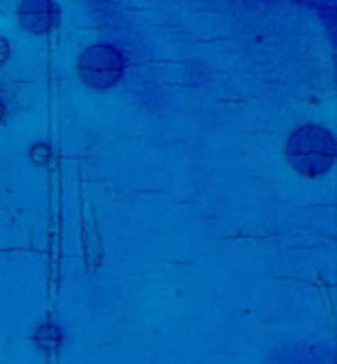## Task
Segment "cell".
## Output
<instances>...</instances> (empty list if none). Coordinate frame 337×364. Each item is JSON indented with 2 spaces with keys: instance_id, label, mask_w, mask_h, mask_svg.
<instances>
[{
  "instance_id": "6da1fadb",
  "label": "cell",
  "mask_w": 337,
  "mask_h": 364,
  "mask_svg": "<svg viewBox=\"0 0 337 364\" xmlns=\"http://www.w3.org/2000/svg\"><path fill=\"white\" fill-rule=\"evenodd\" d=\"M286 156L299 173L321 176L335 162V137L321 126H301L290 135Z\"/></svg>"
},
{
  "instance_id": "5b68a950",
  "label": "cell",
  "mask_w": 337,
  "mask_h": 364,
  "mask_svg": "<svg viewBox=\"0 0 337 364\" xmlns=\"http://www.w3.org/2000/svg\"><path fill=\"white\" fill-rule=\"evenodd\" d=\"M9 54H11V48L5 38H0V65H3L7 59H9Z\"/></svg>"
},
{
  "instance_id": "7a4b0ae2",
  "label": "cell",
  "mask_w": 337,
  "mask_h": 364,
  "mask_svg": "<svg viewBox=\"0 0 337 364\" xmlns=\"http://www.w3.org/2000/svg\"><path fill=\"white\" fill-rule=\"evenodd\" d=\"M122 73H124V59L110 46H92L79 59V75L95 90L112 88L122 79Z\"/></svg>"
},
{
  "instance_id": "277c9868",
  "label": "cell",
  "mask_w": 337,
  "mask_h": 364,
  "mask_svg": "<svg viewBox=\"0 0 337 364\" xmlns=\"http://www.w3.org/2000/svg\"><path fill=\"white\" fill-rule=\"evenodd\" d=\"M30 158L36 162V164H46L50 160V146L48 144H34L30 149Z\"/></svg>"
},
{
  "instance_id": "8992f818",
  "label": "cell",
  "mask_w": 337,
  "mask_h": 364,
  "mask_svg": "<svg viewBox=\"0 0 337 364\" xmlns=\"http://www.w3.org/2000/svg\"><path fill=\"white\" fill-rule=\"evenodd\" d=\"M3 115H5V106H3V102H0V119H3Z\"/></svg>"
},
{
  "instance_id": "3957f363",
  "label": "cell",
  "mask_w": 337,
  "mask_h": 364,
  "mask_svg": "<svg viewBox=\"0 0 337 364\" xmlns=\"http://www.w3.org/2000/svg\"><path fill=\"white\" fill-rule=\"evenodd\" d=\"M56 18H59V7L50 0H30L18 7V21L27 32L46 34L50 32Z\"/></svg>"
}]
</instances>
